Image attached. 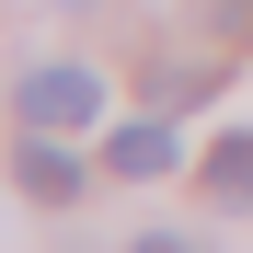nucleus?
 <instances>
[{
	"label": "nucleus",
	"instance_id": "nucleus-1",
	"mask_svg": "<svg viewBox=\"0 0 253 253\" xmlns=\"http://www.w3.org/2000/svg\"><path fill=\"white\" fill-rule=\"evenodd\" d=\"M92 115H104V81H92V69H69V58H58V69H23V126L69 138V126H92Z\"/></svg>",
	"mask_w": 253,
	"mask_h": 253
},
{
	"label": "nucleus",
	"instance_id": "nucleus-4",
	"mask_svg": "<svg viewBox=\"0 0 253 253\" xmlns=\"http://www.w3.org/2000/svg\"><path fill=\"white\" fill-rule=\"evenodd\" d=\"M104 161H115L126 184H150V173H173V126H161V115H138V126H115V138H104Z\"/></svg>",
	"mask_w": 253,
	"mask_h": 253
},
{
	"label": "nucleus",
	"instance_id": "nucleus-3",
	"mask_svg": "<svg viewBox=\"0 0 253 253\" xmlns=\"http://www.w3.org/2000/svg\"><path fill=\"white\" fill-rule=\"evenodd\" d=\"M196 184L219 196V207H253V126H219V150L196 161Z\"/></svg>",
	"mask_w": 253,
	"mask_h": 253
},
{
	"label": "nucleus",
	"instance_id": "nucleus-5",
	"mask_svg": "<svg viewBox=\"0 0 253 253\" xmlns=\"http://www.w3.org/2000/svg\"><path fill=\"white\" fill-rule=\"evenodd\" d=\"M126 253H207V242H184V230H150V242H126Z\"/></svg>",
	"mask_w": 253,
	"mask_h": 253
},
{
	"label": "nucleus",
	"instance_id": "nucleus-2",
	"mask_svg": "<svg viewBox=\"0 0 253 253\" xmlns=\"http://www.w3.org/2000/svg\"><path fill=\"white\" fill-rule=\"evenodd\" d=\"M12 184H23V196H46V207H69V196H81V161L46 138V126H23V150H12Z\"/></svg>",
	"mask_w": 253,
	"mask_h": 253
}]
</instances>
